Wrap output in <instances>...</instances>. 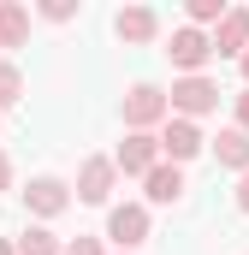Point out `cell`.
<instances>
[{
	"mask_svg": "<svg viewBox=\"0 0 249 255\" xmlns=\"http://www.w3.org/2000/svg\"><path fill=\"white\" fill-rule=\"evenodd\" d=\"M24 95V77H18V65H0V107H12Z\"/></svg>",
	"mask_w": 249,
	"mask_h": 255,
	"instance_id": "obj_16",
	"label": "cell"
},
{
	"mask_svg": "<svg viewBox=\"0 0 249 255\" xmlns=\"http://www.w3.org/2000/svg\"><path fill=\"white\" fill-rule=\"evenodd\" d=\"M107 238L119 244V250H136V244H148V208L142 202H124L107 214Z\"/></svg>",
	"mask_w": 249,
	"mask_h": 255,
	"instance_id": "obj_5",
	"label": "cell"
},
{
	"mask_svg": "<svg viewBox=\"0 0 249 255\" xmlns=\"http://www.w3.org/2000/svg\"><path fill=\"white\" fill-rule=\"evenodd\" d=\"M214 154H220V166H232V172H249V136H244L238 125L214 136Z\"/></svg>",
	"mask_w": 249,
	"mask_h": 255,
	"instance_id": "obj_12",
	"label": "cell"
},
{
	"mask_svg": "<svg viewBox=\"0 0 249 255\" xmlns=\"http://www.w3.org/2000/svg\"><path fill=\"white\" fill-rule=\"evenodd\" d=\"M60 255H101V244H95V238H77V244H65Z\"/></svg>",
	"mask_w": 249,
	"mask_h": 255,
	"instance_id": "obj_18",
	"label": "cell"
},
{
	"mask_svg": "<svg viewBox=\"0 0 249 255\" xmlns=\"http://www.w3.org/2000/svg\"><path fill=\"white\" fill-rule=\"evenodd\" d=\"M166 54H172V65L184 71V77H202V65L214 60V48H208V36L202 30H172V42H166Z\"/></svg>",
	"mask_w": 249,
	"mask_h": 255,
	"instance_id": "obj_4",
	"label": "cell"
},
{
	"mask_svg": "<svg viewBox=\"0 0 249 255\" xmlns=\"http://www.w3.org/2000/svg\"><path fill=\"white\" fill-rule=\"evenodd\" d=\"M208 48H214L220 60H244V48H249V12H244V6L220 18V30L208 36Z\"/></svg>",
	"mask_w": 249,
	"mask_h": 255,
	"instance_id": "obj_6",
	"label": "cell"
},
{
	"mask_svg": "<svg viewBox=\"0 0 249 255\" xmlns=\"http://www.w3.org/2000/svg\"><path fill=\"white\" fill-rule=\"evenodd\" d=\"M160 166V142L148 136V130H130L119 142V154H113V172H130V178H142V172H154Z\"/></svg>",
	"mask_w": 249,
	"mask_h": 255,
	"instance_id": "obj_3",
	"label": "cell"
},
{
	"mask_svg": "<svg viewBox=\"0 0 249 255\" xmlns=\"http://www.w3.org/2000/svg\"><path fill=\"white\" fill-rule=\"evenodd\" d=\"M12 250H18V255H60V238H54V232H42V226H30Z\"/></svg>",
	"mask_w": 249,
	"mask_h": 255,
	"instance_id": "obj_14",
	"label": "cell"
},
{
	"mask_svg": "<svg viewBox=\"0 0 249 255\" xmlns=\"http://www.w3.org/2000/svg\"><path fill=\"white\" fill-rule=\"evenodd\" d=\"M142 190H148V202H178L184 196V172L178 166H154V172H142Z\"/></svg>",
	"mask_w": 249,
	"mask_h": 255,
	"instance_id": "obj_11",
	"label": "cell"
},
{
	"mask_svg": "<svg viewBox=\"0 0 249 255\" xmlns=\"http://www.w3.org/2000/svg\"><path fill=\"white\" fill-rule=\"evenodd\" d=\"M238 130H244V136H249V89H244V95H238Z\"/></svg>",
	"mask_w": 249,
	"mask_h": 255,
	"instance_id": "obj_19",
	"label": "cell"
},
{
	"mask_svg": "<svg viewBox=\"0 0 249 255\" xmlns=\"http://www.w3.org/2000/svg\"><path fill=\"white\" fill-rule=\"evenodd\" d=\"M24 208H30V214H42V220H54V214H65V208H71V190H65L60 178H30Z\"/></svg>",
	"mask_w": 249,
	"mask_h": 255,
	"instance_id": "obj_8",
	"label": "cell"
},
{
	"mask_svg": "<svg viewBox=\"0 0 249 255\" xmlns=\"http://www.w3.org/2000/svg\"><path fill=\"white\" fill-rule=\"evenodd\" d=\"M24 36H30V12L18 0H0V48H24Z\"/></svg>",
	"mask_w": 249,
	"mask_h": 255,
	"instance_id": "obj_13",
	"label": "cell"
},
{
	"mask_svg": "<svg viewBox=\"0 0 249 255\" xmlns=\"http://www.w3.org/2000/svg\"><path fill=\"white\" fill-rule=\"evenodd\" d=\"M238 208H244V214H249V172H244V178H238Z\"/></svg>",
	"mask_w": 249,
	"mask_h": 255,
	"instance_id": "obj_20",
	"label": "cell"
},
{
	"mask_svg": "<svg viewBox=\"0 0 249 255\" xmlns=\"http://www.w3.org/2000/svg\"><path fill=\"white\" fill-rule=\"evenodd\" d=\"M0 255H18V250H12V238H0Z\"/></svg>",
	"mask_w": 249,
	"mask_h": 255,
	"instance_id": "obj_22",
	"label": "cell"
},
{
	"mask_svg": "<svg viewBox=\"0 0 249 255\" xmlns=\"http://www.w3.org/2000/svg\"><path fill=\"white\" fill-rule=\"evenodd\" d=\"M71 12H77V6H71V0H42V18H54V24H65V18H71Z\"/></svg>",
	"mask_w": 249,
	"mask_h": 255,
	"instance_id": "obj_17",
	"label": "cell"
},
{
	"mask_svg": "<svg viewBox=\"0 0 249 255\" xmlns=\"http://www.w3.org/2000/svg\"><path fill=\"white\" fill-rule=\"evenodd\" d=\"M113 30H119L124 42H154V30H160V18H154L148 6H124L119 18H113Z\"/></svg>",
	"mask_w": 249,
	"mask_h": 255,
	"instance_id": "obj_10",
	"label": "cell"
},
{
	"mask_svg": "<svg viewBox=\"0 0 249 255\" xmlns=\"http://www.w3.org/2000/svg\"><path fill=\"white\" fill-rule=\"evenodd\" d=\"M220 107V83L214 77H178L172 83V95H166V113H178V119H202V113H214Z\"/></svg>",
	"mask_w": 249,
	"mask_h": 255,
	"instance_id": "obj_1",
	"label": "cell"
},
{
	"mask_svg": "<svg viewBox=\"0 0 249 255\" xmlns=\"http://www.w3.org/2000/svg\"><path fill=\"white\" fill-rule=\"evenodd\" d=\"M220 18H226V0H190V30L220 24Z\"/></svg>",
	"mask_w": 249,
	"mask_h": 255,
	"instance_id": "obj_15",
	"label": "cell"
},
{
	"mask_svg": "<svg viewBox=\"0 0 249 255\" xmlns=\"http://www.w3.org/2000/svg\"><path fill=\"white\" fill-rule=\"evenodd\" d=\"M6 184H12V160L0 154V190H6Z\"/></svg>",
	"mask_w": 249,
	"mask_h": 255,
	"instance_id": "obj_21",
	"label": "cell"
},
{
	"mask_svg": "<svg viewBox=\"0 0 249 255\" xmlns=\"http://www.w3.org/2000/svg\"><path fill=\"white\" fill-rule=\"evenodd\" d=\"M113 178H119L113 160H101V154L83 160V172H77V202H107V196H113Z\"/></svg>",
	"mask_w": 249,
	"mask_h": 255,
	"instance_id": "obj_9",
	"label": "cell"
},
{
	"mask_svg": "<svg viewBox=\"0 0 249 255\" xmlns=\"http://www.w3.org/2000/svg\"><path fill=\"white\" fill-rule=\"evenodd\" d=\"M160 119H172V113H166V89L136 83V89L124 95V125H130V130H148V125H160Z\"/></svg>",
	"mask_w": 249,
	"mask_h": 255,
	"instance_id": "obj_2",
	"label": "cell"
},
{
	"mask_svg": "<svg viewBox=\"0 0 249 255\" xmlns=\"http://www.w3.org/2000/svg\"><path fill=\"white\" fill-rule=\"evenodd\" d=\"M244 83H249V48H244Z\"/></svg>",
	"mask_w": 249,
	"mask_h": 255,
	"instance_id": "obj_23",
	"label": "cell"
},
{
	"mask_svg": "<svg viewBox=\"0 0 249 255\" xmlns=\"http://www.w3.org/2000/svg\"><path fill=\"white\" fill-rule=\"evenodd\" d=\"M154 142H160V154H166L172 166H178V160H196V154H202V130L190 125V119H166V130H160Z\"/></svg>",
	"mask_w": 249,
	"mask_h": 255,
	"instance_id": "obj_7",
	"label": "cell"
}]
</instances>
